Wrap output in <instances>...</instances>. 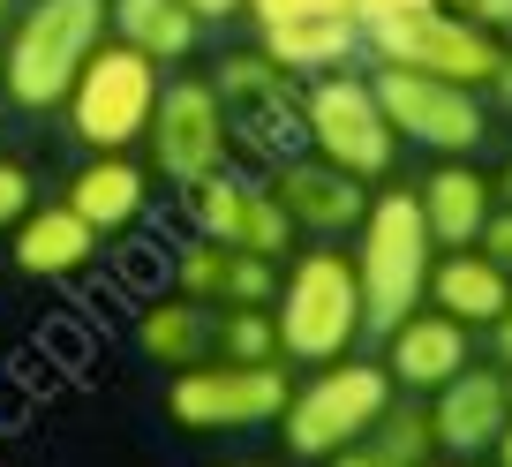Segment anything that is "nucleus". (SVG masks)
<instances>
[{"label": "nucleus", "instance_id": "obj_7", "mask_svg": "<svg viewBox=\"0 0 512 467\" xmlns=\"http://www.w3.org/2000/svg\"><path fill=\"white\" fill-rule=\"evenodd\" d=\"M302 136H309L317 159L347 166L369 189L392 181V159H400V136H392V121H384V106H377V83L347 76V68L302 83Z\"/></svg>", "mask_w": 512, "mask_h": 467}, {"label": "nucleus", "instance_id": "obj_26", "mask_svg": "<svg viewBox=\"0 0 512 467\" xmlns=\"http://www.w3.org/2000/svg\"><path fill=\"white\" fill-rule=\"evenodd\" d=\"M31 204H38V174H31L23 159H8V151H0V234H8Z\"/></svg>", "mask_w": 512, "mask_h": 467}, {"label": "nucleus", "instance_id": "obj_17", "mask_svg": "<svg viewBox=\"0 0 512 467\" xmlns=\"http://www.w3.org/2000/svg\"><path fill=\"white\" fill-rule=\"evenodd\" d=\"M151 166L136 159V151H83V166L61 181V204L68 211H83V219L98 226V234H128V226L151 211Z\"/></svg>", "mask_w": 512, "mask_h": 467}, {"label": "nucleus", "instance_id": "obj_15", "mask_svg": "<svg viewBox=\"0 0 512 467\" xmlns=\"http://www.w3.org/2000/svg\"><path fill=\"white\" fill-rule=\"evenodd\" d=\"M98 249H106V234H98L83 211H68L61 196H53V204H31L8 226V264H16L23 279H46V287L83 279L98 264Z\"/></svg>", "mask_w": 512, "mask_h": 467}, {"label": "nucleus", "instance_id": "obj_34", "mask_svg": "<svg viewBox=\"0 0 512 467\" xmlns=\"http://www.w3.org/2000/svg\"><path fill=\"white\" fill-rule=\"evenodd\" d=\"M490 460H497V467H512V422H505V437L490 445Z\"/></svg>", "mask_w": 512, "mask_h": 467}, {"label": "nucleus", "instance_id": "obj_25", "mask_svg": "<svg viewBox=\"0 0 512 467\" xmlns=\"http://www.w3.org/2000/svg\"><path fill=\"white\" fill-rule=\"evenodd\" d=\"M211 355H226V362H287V355H279V317H272V302H241V309H219Z\"/></svg>", "mask_w": 512, "mask_h": 467}, {"label": "nucleus", "instance_id": "obj_31", "mask_svg": "<svg viewBox=\"0 0 512 467\" xmlns=\"http://www.w3.org/2000/svg\"><path fill=\"white\" fill-rule=\"evenodd\" d=\"M196 23H226V16H249V0H181Z\"/></svg>", "mask_w": 512, "mask_h": 467}, {"label": "nucleus", "instance_id": "obj_10", "mask_svg": "<svg viewBox=\"0 0 512 467\" xmlns=\"http://www.w3.org/2000/svg\"><path fill=\"white\" fill-rule=\"evenodd\" d=\"M226 151H234V121H226L211 76H166L159 106H151V129H144V166L159 181H174V189H189V181L219 174Z\"/></svg>", "mask_w": 512, "mask_h": 467}, {"label": "nucleus", "instance_id": "obj_24", "mask_svg": "<svg viewBox=\"0 0 512 467\" xmlns=\"http://www.w3.org/2000/svg\"><path fill=\"white\" fill-rule=\"evenodd\" d=\"M437 460V437H430V415L422 407H407V392L392 407H384L377 422H369L354 445H339L324 467H430Z\"/></svg>", "mask_w": 512, "mask_h": 467}, {"label": "nucleus", "instance_id": "obj_39", "mask_svg": "<svg viewBox=\"0 0 512 467\" xmlns=\"http://www.w3.org/2000/svg\"><path fill=\"white\" fill-rule=\"evenodd\" d=\"M505 392H512V362H505Z\"/></svg>", "mask_w": 512, "mask_h": 467}, {"label": "nucleus", "instance_id": "obj_29", "mask_svg": "<svg viewBox=\"0 0 512 467\" xmlns=\"http://www.w3.org/2000/svg\"><path fill=\"white\" fill-rule=\"evenodd\" d=\"M460 16L482 23L490 38H505V46H512V0H460Z\"/></svg>", "mask_w": 512, "mask_h": 467}, {"label": "nucleus", "instance_id": "obj_13", "mask_svg": "<svg viewBox=\"0 0 512 467\" xmlns=\"http://www.w3.org/2000/svg\"><path fill=\"white\" fill-rule=\"evenodd\" d=\"M272 196L279 211L294 219V234H309V242H339V234H354L369 211V181H354L347 166L317 159V151H302V159H272Z\"/></svg>", "mask_w": 512, "mask_h": 467}, {"label": "nucleus", "instance_id": "obj_2", "mask_svg": "<svg viewBox=\"0 0 512 467\" xmlns=\"http://www.w3.org/2000/svg\"><path fill=\"white\" fill-rule=\"evenodd\" d=\"M347 257H354V279H362V324H369V339H384L407 309L430 302L437 242H430V226H422L415 189H384V181H377Z\"/></svg>", "mask_w": 512, "mask_h": 467}, {"label": "nucleus", "instance_id": "obj_27", "mask_svg": "<svg viewBox=\"0 0 512 467\" xmlns=\"http://www.w3.org/2000/svg\"><path fill=\"white\" fill-rule=\"evenodd\" d=\"M256 23H287V16H354V0H249Z\"/></svg>", "mask_w": 512, "mask_h": 467}, {"label": "nucleus", "instance_id": "obj_4", "mask_svg": "<svg viewBox=\"0 0 512 467\" xmlns=\"http://www.w3.org/2000/svg\"><path fill=\"white\" fill-rule=\"evenodd\" d=\"M392 400H400V385L384 377V362L354 347V355H339V362H317L302 385H287V407H279L272 430L287 437V460L324 467L339 445H354Z\"/></svg>", "mask_w": 512, "mask_h": 467}, {"label": "nucleus", "instance_id": "obj_36", "mask_svg": "<svg viewBox=\"0 0 512 467\" xmlns=\"http://www.w3.org/2000/svg\"><path fill=\"white\" fill-rule=\"evenodd\" d=\"M226 467H279V460H226Z\"/></svg>", "mask_w": 512, "mask_h": 467}, {"label": "nucleus", "instance_id": "obj_19", "mask_svg": "<svg viewBox=\"0 0 512 467\" xmlns=\"http://www.w3.org/2000/svg\"><path fill=\"white\" fill-rule=\"evenodd\" d=\"M174 287L196 294L204 309H241V302H272V294H279V264L196 234V242L181 249V264H174Z\"/></svg>", "mask_w": 512, "mask_h": 467}, {"label": "nucleus", "instance_id": "obj_8", "mask_svg": "<svg viewBox=\"0 0 512 467\" xmlns=\"http://www.w3.org/2000/svg\"><path fill=\"white\" fill-rule=\"evenodd\" d=\"M377 106L392 121L400 144H422L430 159H475V144L490 136V98L467 91V83L422 76V68H392L377 61Z\"/></svg>", "mask_w": 512, "mask_h": 467}, {"label": "nucleus", "instance_id": "obj_37", "mask_svg": "<svg viewBox=\"0 0 512 467\" xmlns=\"http://www.w3.org/2000/svg\"><path fill=\"white\" fill-rule=\"evenodd\" d=\"M430 467H475V460H430Z\"/></svg>", "mask_w": 512, "mask_h": 467}, {"label": "nucleus", "instance_id": "obj_11", "mask_svg": "<svg viewBox=\"0 0 512 467\" xmlns=\"http://www.w3.org/2000/svg\"><path fill=\"white\" fill-rule=\"evenodd\" d=\"M189 219H196L204 242L249 249V257H272V264L294 257V219L279 211V196H272L264 174H234V166H219V174L189 181Z\"/></svg>", "mask_w": 512, "mask_h": 467}, {"label": "nucleus", "instance_id": "obj_1", "mask_svg": "<svg viewBox=\"0 0 512 467\" xmlns=\"http://www.w3.org/2000/svg\"><path fill=\"white\" fill-rule=\"evenodd\" d=\"M106 46V0H16L0 38V91L23 113H61L68 83Z\"/></svg>", "mask_w": 512, "mask_h": 467}, {"label": "nucleus", "instance_id": "obj_14", "mask_svg": "<svg viewBox=\"0 0 512 467\" xmlns=\"http://www.w3.org/2000/svg\"><path fill=\"white\" fill-rule=\"evenodd\" d=\"M377 347H384V355H377L384 377H392L400 392H422V400H430L445 377H460L467 362H475V332H467L460 317H445V309H430V302L407 309Z\"/></svg>", "mask_w": 512, "mask_h": 467}, {"label": "nucleus", "instance_id": "obj_23", "mask_svg": "<svg viewBox=\"0 0 512 467\" xmlns=\"http://www.w3.org/2000/svg\"><path fill=\"white\" fill-rule=\"evenodd\" d=\"M106 38L136 46L159 68H181L196 53V38H204V23H196L181 0H106Z\"/></svg>", "mask_w": 512, "mask_h": 467}, {"label": "nucleus", "instance_id": "obj_38", "mask_svg": "<svg viewBox=\"0 0 512 467\" xmlns=\"http://www.w3.org/2000/svg\"><path fill=\"white\" fill-rule=\"evenodd\" d=\"M0 16H16V0H0Z\"/></svg>", "mask_w": 512, "mask_h": 467}, {"label": "nucleus", "instance_id": "obj_28", "mask_svg": "<svg viewBox=\"0 0 512 467\" xmlns=\"http://www.w3.org/2000/svg\"><path fill=\"white\" fill-rule=\"evenodd\" d=\"M475 249L512 279V204H497V211H490V226H482V242H475Z\"/></svg>", "mask_w": 512, "mask_h": 467}, {"label": "nucleus", "instance_id": "obj_5", "mask_svg": "<svg viewBox=\"0 0 512 467\" xmlns=\"http://www.w3.org/2000/svg\"><path fill=\"white\" fill-rule=\"evenodd\" d=\"M159 91H166V68L144 61L136 46H121V38H106V46L83 61V76L68 83V98H61L68 136H76L83 151H136L144 129H151Z\"/></svg>", "mask_w": 512, "mask_h": 467}, {"label": "nucleus", "instance_id": "obj_16", "mask_svg": "<svg viewBox=\"0 0 512 467\" xmlns=\"http://www.w3.org/2000/svg\"><path fill=\"white\" fill-rule=\"evenodd\" d=\"M211 91H219L234 136H272V129H287V121H302V76H287L264 46L226 53V61L211 68Z\"/></svg>", "mask_w": 512, "mask_h": 467}, {"label": "nucleus", "instance_id": "obj_32", "mask_svg": "<svg viewBox=\"0 0 512 467\" xmlns=\"http://www.w3.org/2000/svg\"><path fill=\"white\" fill-rule=\"evenodd\" d=\"M482 98H490V106H505V113H512V46H505V61H497V76L482 83Z\"/></svg>", "mask_w": 512, "mask_h": 467}, {"label": "nucleus", "instance_id": "obj_20", "mask_svg": "<svg viewBox=\"0 0 512 467\" xmlns=\"http://www.w3.org/2000/svg\"><path fill=\"white\" fill-rule=\"evenodd\" d=\"M256 46L272 53L287 76H332L362 53V16H287V23H256Z\"/></svg>", "mask_w": 512, "mask_h": 467}, {"label": "nucleus", "instance_id": "obj_18", "mask_svg": "<svg viewBox=\"0 0 512 467\" xmlns=\"http://www.w3.org/2000/svg\"><path fill=\"white\" fill-rule=\"evenodd\" d=\"M415 204H422V226H430L437 249H475L497 211V174H482L475 159H437L415 181Z\"/></svg>", "mask_w": 512, "mask_h": 467}, {"label": "nucleus", "instance_id": "obj_22", "mask_svg": "<svg viewBox=\"0 0 512 467\" xmlns=\"http://www.w3.org/2000/svg\"><path fill=\"white\" fill-rule=\"evenodd\" d=\"M505 302H512V279L497 272L482 249H437V264H430V309L460 317L467 332L482 339L497 317H505Z\"/></svg>", "mask_w": 512, "mask_h": 467}, {"label": "nucleus", "instance_id": "obj_30", "mask_svg": "<svg viewBox=\"0 0 512 467\" xmlns=\"http://www.w3.org/2000/svg\"><path fill=\"white\" fill-rule=\"evenodd\" d=\"M422 8H445V0H354L362 23H392V16H422Z\"/></svg>", "mask_w": 512, "mask_h": 467}, {"label": "nucleus", "instance_id": "obj_6", "mask_svg": "<svg viewBox=\"0 0 512 467\" xmlns=\"http://www.w3.org/2000/svg\"><path fill=\"white\" fill-rule=\"evenodd\" d=\"M287 407V370L279 362H226L204 355L189 370L166 377V422L189 437H241V430H272Z\"/></svg>", "mask_w": 512, "mask_h": 467}, {"label": "nucleus", "instance_id": "obj_3", "mask_svg": "<svg viewBox=\"0 0 512 467\" xmlns=\"http://www.w3.org/2000/svg\"><path fill=\"white\" fill-rule=\"evenodd\" d=\"M272 317H279V355L302 362V370L354 355V347L369 339L354 257H347V249H294V257L279 264Z\"/></svg>", "mask_w": 512, "mask_h": 467}, {"label": "nucleus", "instance_id": "obj_35", "mask_svg": "<svg viewBox=\"0 0 512 467\" xmlns=\"http://www.w3.org/2000/svg\"><path fill=\"white\" fill-rule=\"evenodd\" d=\"M497 204H512V159H505V174H497Z\"/></svg>", "mask_w": 512, "mask_h": 467}, {"label": "nucleus", "instance_id": "obj_12", "mask_svg": "<svg viewBox=\"0 0 512 467\" xmlns=\"http://www.w3.org/2000/svg\"><path fill=\"white\" fill-rule=\"evenodd\" d=\"M430 437L445 460H490V445L512 422V392H505V362H467L460 377L430 392Z\"/></svg>", "mask_w": 512, "mask_h": 467}, {"label": "nucleus", "instance_id": "obj_33", "mask_svg": "<svg viewBox=\"0 0 512 467\" xmlns=\"http://www.w3.org/2000/svg\"><path fill=\"white\" fill-rule=\"evenodd\" d=\"M482 339H490V355H497V362H512V302H505V317H497Z\"/></svg>", "mask_w": 512, "mask_h": 467}, {"label": "nucleus", "instance_id": "obj_9", "mask_svg": "<svg viewBox=\"0 0 512 467\" xmlns=\"http://www.w3.org/2000/svg\"><path fill=\"white\" fill-rule=\"evenodd\" d=\"M362 46L377 53V61H392V68H422V76L467 83V91H482V83L497 76V61H505V38H490L482 23H467L452 0L445 8H422V16L362 23Z\"/></svg>", "mask_w": 512, "mask_h": 467}, {"label": "nucleus", "instance_id": "obj_21", "mask_svg": "<svg viewBox=\"0 0 512 467\" xmlns=\"http://www.w3.org/2000/svg\"><path fill=\"white\" fill-rule=\"evenodd\" d=\"M211 332H219V309H204L196 294H159V302L136 309V355L151 362V370H189V362L211 355Z\"/></svg>", "mask_w": 512, "mask_h": 467}]
</instances>
